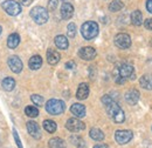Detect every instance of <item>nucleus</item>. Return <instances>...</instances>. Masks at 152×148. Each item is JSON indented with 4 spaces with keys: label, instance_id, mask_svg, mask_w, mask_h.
Masks as SVG:
<instances>
[{
    "label": "nucleus",
    "instance_id": "nucleus-28",
    "mask_svg": "<svg viewBox=\"0 0 152 148\" xmlns=\"http://www.w3.org/2000/svg\"><path fill=\"white\" fill-rule=\"evenodd\" d=\"M70 141H72V144H73L74 146H76L77 148H84L86 147L84 140H83L82 138L77 136V135H73V136H70Z\"/></svg>",
    "mask_w": 152,
    "mask_h": 148
},
{
    "label": "nucleus",
    "instance_id": "nucleus-16",
    "mask_svg": "<svg viewBox=\"0 0 152 148\" xmlns=\"http://www.w3.org/2000/svg\"><path fill=\"white\" fill-rule=\"evenodd\" d=\"M88 95H89V86L83 82V84H81V85L78 86V88H77L76 98H77L78 100H84V99L88 98Z\"/></svg>",
    "mask_w": 152,
    "mask_h": 148
},
{
    "label": "nucleus",
    "instance_id": "nucleus-35",
    "mask_svg": "<svg viewBox=\"0 0 152 148\" xmlns=\"http://www.w3.org/2000/svg\"><path fill=\"white\" fill-rule=\"evenodd\" d=\"M18 1H19L20 5H22V6H29L33 2V0H18Z\"/></svg>",
    "mask_w": 152,
    "mask_h": 148
},
{
    "label": "nucleus",
    "instance_id": "nucleus-21",
    "mask_svg": "<svg viewBox=\"0 0 152 148\" xmlns=\"http://www.w3.org/2000/svg\"><path fill=\"white\" fill-rule=\"evenodd\" d=\"M20 44V37L19 34L17 33H12L8 39H7V46L11 48V50H14L18 47V45Z\"/></svg>",
    "mask_w": 152,
    "mask_h": 148
},
{
    "label": "nucleus",
    "instance_id": "nucleus-32",
    "mask_svg": "<svg viewBox=\"0 0 152 148\" xmlns=\"http://www.w3.org/2000/svg\"><path fill=\"white\" fill-rule=\"evenodd\" d=\"M58 5V0H49L48 2V10L49 11H55Z\"/></svg>",
    "mask_w": 152,
    "mask_h": 148
},
{
    "label": "nucleus",
    "instance_id": "nucleus-29",
    "mask_svg": "<svg viewBox=\"0 0 152 148\" xmlns=\"http://www.w3.org/2000/svg\"><path fill=\"white\" fill-rule=\"evenodd\" d=\"M25 113L29 118H37L39 115V110L37 107H34V106H27L25 108Z\"/></svg>",
    "mask_w": 152,
    "mask_h": 148
},
{
    "label": "nucleus",
    "instance_id": "nucleus-25",
    "mask_svg": "<svg viewBox=\"0 0 152 148\" xmlns=\"http://www.w3.org/2000/svg\"><path fill=\"white\" fill-rule=\"evenodd\" d=\"M50 148H66V142L60 138H53L48 142Z\"/></svg>",
    "mask_w": 152,
    "mask_h": 148
},
{
    "label": "nucleus",
    "instance_id": "nucleus-39",
    "mask_svg": "<svg viewBox=\"0 0 152 148\" xmlns=\"http://www.w3.org/2000/svg\"><path fill=\"white\" fill-rule=\"evenodd\" d=\"M0 34H1V26H0Z\"/></svg>",
    "mask_w": 152,
    "mask_h": 148
},
{
    "label": "nucleus",
    "instance_id": "nucleus-18",
    "mask_svg": "<svg viewBox=\"0 0 152 148\" xmlns=\"http://www.w3.org/2000/svg\"><path fill=\"white\" fill-rule=\"evenodd\" d=\"M70 112L76 118H83L86 115V107L84 105H81V104H74L70 107Z\"/></svg>",
    "mask_w": 152,
    "mask_h": 148
},
{
    "label": "nucleus",
    "instance_id": "nucleus-37",
    "mask_svg": "<svg viewBox=\"0 0 152 148\" xmlns=\"http://www.w3.org/2000/svg\"><path fill=\"white\" fill-rule=\"evenodd\" d=\"M146 8L150 13H152V0H146Z\"/></svg>",
    "mask_w": 152,
    "mask_h": 148
},
{
    "label": "nucleus",
    "instance_id": "nucleus-19",
    "mask_svg": "<svg viewBox=\"0 0 152 148\" xmlns=\"http://www.w3.org/2000/svg\"><path fill=\"white\" fill-rule=\"evenodd\" d=\"M28 65H29V68H31V70L37 71V70H39V68L42 66V58L40 56H33L29 59Z\"/></svg>",
    "mask_w": 152,
    "mask_h": 148
},
{
    "label": "nucleus",
    "instance_id": "nucleus-36",
    "mask_svg": "<svg viewBox=\"0 0 152 148\" xmlns=\"http://www.w3.org/2000/svg\"><path fill=\"white\" fill-rule=\"evenodd\" d=\"M66 67H67L68 70H73V68L75 67V62H74V61H68V62L66 64Z\"/></svg>",
    "mask_w": 152,
    "mask_h": 148
},
{
    "label": "nucleus",
    "instance_id": "nucleus-33",
    "mask_svg": "<svg viewBox=\"0 0 152 148\" xmlns=\"http://www.w3.org/2000/svg\"><path fill=\"white\" fill-rule=\"evenodd\" d=\"M13 136H14V140H15V142H17V146L19 148H23V146L21 145V141H20V138H19V135H18V132L15 130H13Z\"/></svg>",
    "mask_w": 152,
    "mask_h": 148
},
{
    "label": "nucleus",
    "instance_id": "nucleus-27",
    "mask_svg": "<svg viewBox=\"0 0 152 148\" xmlns=\"http://www.w3.org/2000/svg\"><path fill=\"white\" fill-rule=\"evenodd\" d=\"M43 128L47 130L48 133H54L56 130L57 126L56 124L54 121H52V120H45L43 121Z\"/></svg>",
    "mask_w": 152,
    "mask_h": 148
},
{
    "label": "nucleus",
    "instance_id": "nucleus-14",
    "mask_svg": "<svg viewBox=\"0 0 152 148\" xmlns=\"http://www.w3.org/2000/svg\"><path fill=\"white\" fill-rule=\"evenodd\" d=\"M139 100V92L137 90H130L125 93V101L129 105H136Z\"/></svg>",
    "mask_w": 152,
    "mask_h": 148
},
{
    "label": "nucleus",
    "instance_id": "nucleus-5",
    "mask_svg": "<svg viewBox=\"0 0 152 148\" xmlns=\"http://www.w3.org/2000/svg\"><path fill=\"white\" fill-rule=\"evenodd\" d=\"M31 17H32V19H33L37 24H39V25L46 24L48 18H49L48 11H47L46 8H43V7H41V6H37V7H34V8L31 11Z\"/></svg>",
    "mask_w": 152,
    "mask_h": 148
},
{
    "label": "nucleus",
    "instance_id": "nucleus-13",
    "mask_svg": "<svg viewBox=\"0 0 152 148\" xmlns=\"http://www.w3.org/2000/svg\"><path fill=\"white\" fill-rule=\"evenodd\" d=\"M27 130L29 135H32L34 139H40L41 138V130L39 125L34 121H28L27 122Z\"/></svg>",
    "mask_w": 152,
    "mask_h": 148
},
{
    "label": "nucleus",
    "instance_id": "nucleus-1",
    "mask_svg": "<svg viewBox=\"0 0 152 148\" xmlns=\"http://www.w3.org/2000/svg\"><path fill=\"white\" fill-rule=\"evenodd\" d=\"M104 106H105V110H107L108 115L114 120L116 124H122V122H124V120H125V114H124L123 110L119 107V105H118L116 101H114V99H113L111 101H109L108 104H105Z\"/></svg>",
    "mask_w": 152,
    "mask_h": 148
},
{
    "label": "nucleus",
    "instance_id": "nucleus-6",
    "mask_svg": "<svg viewBox=\"0 0 152 148\" xmlns=\"http://www.w3.org/2000/svg\"><path fill=\"white\" fill-rule=\"evenodd\" d=\"M1 7L10 16H18L21 12V5L14 0H5L1 4Z\"/></svg>",
    "mask_w": 152,
    "mask_h": 148
},
{
    "label": "nucleus",
    "instance_id": "nucleus-10",
    "mask_svg": "<svg viewBox=\"0 0 152 148\" xmlns=\"http://www.w3.org/2000/svg\"><path fill=\"white\" fill-rule=\"evenodd\" d=\"M8 67L11 68L12 72H14V73H20V72L22 71L23 65H22V61L20 60L19 56H10V59H8Z\"/></svg>",
    "mask_w": 152,
    "mask_h": 148
},
{
    "label": "nucleus",
    "instance_id": "nucleus-17",
    "mask_svg": "<svg viewBox=\"0 0 152 148\" xmlns=\"http://www.w3.org/2000/svg\"><path fill=\"white\" fill-rule=\"evenodd\" d=\"M139 85H140L144 90L152 91V74H144L143 76H140V79H139Z\"/></svg>",
    "mask_w": 152,
    "mask_h": 148
},
{
    "label": "nucleus",
    "instance_id": "nucleus-15",
    "mask_svg": "<svg viewBox=\"0 0 152 148\" xmlns=\"http://www.w3.org/2000/svg\"><path fill=\"white\" fill-rule=\"evenodd\" d=\"M60 59H61V56L57 51L53 50V48H49L47 51V61L49 65H56L60 61Z\"/></svg>",
    "mask_w": 152,
    "mask_h": 148
},
{
    "label": "nucleus",
    "instance_id": "nucleus-7",
    "mask_svg": "<svg viewBox=\"0 0 152 148\" xmlns=\"http://www.w3.org/2000/svg\"><path fill=\"white\" fill-rule=\"evenodd\" d=\"M115 45L121 50H126L131 46V38L126 33H119L115 37Z\"/></svg>",
    "mask_w": 152,
    "mask_h": 148
},
{
    "label": "nucleus",
    "instance_id": "nucleus-22",
    "mask_svg": "<svg viewBox=\"0 0 152 148\" xmlns=\"http://www.w3.org/2000/svg\"><path fill=\"white\" fill-rule=\"evenodd\" d=\"M1 86H2V88H4L5 91L11 92V91H13L14 87H15V80H14L13 78H5V79L2 80V82H1Z\"/></svg>",
    "mask_w": 152,
    "mask_h": 148
},
{
    "label": "nucleus",
    "instance_id": "nucleus-34",
    "mask_svg": "<svg viewBox=\"0 0 152 148\" xmlns=\"http://www.w3.org/2000/svg\"><path fill=\"white\" fill-rule=\"evenodd\" d=\"M144 26H145V28H146V30H149V31H152V18L151 19H148V20H145V22H144Z\"/></svg>",
    "mask_w": 152,
    "mask_h": 148
},
{
    "label": "nucleus",
    "instance_id": "nucleus-11",
    "mask_svg": "<svg viewBox=\"0 0 152 148\" xmlns=\"http://www.w3.org/2000/svg\"><path fill=\"white\" fill-rule=\"evenodd\" d=\"M96 51L95 48L90 47V46H86V47H82L80 51H78V56L81 59L83 60H93L96 58Z\"/></svg>",
    "mask_w": 152,
    "mask_h": 148
},
{
    "label": "nucleus",
    "instance_id": "nucleus-30",
    "mask_svg": "<svg viewBox=\"0 0 152 148\" xmlns=\"http://www.w3.org/2000/svg\"><path fill=\"white\" fill-rule=\"evenodd\" d=\"M31 100H32L33 104L37 105V106H42V105H43V98H42L41 95H39V94H33V95L31 96Z\"/></svg>",
    "mask_w": 152,
    "mask_h": 148
},
{
    "label": "nucleus",
    "instance_id": "nucleus-2",
    "mask_svg": "<svg viewBox=\"0 0 152 148\" xmlns=\"http://www.w3.org/2000/svg\"><path fill=\"white\" fill-rule=\"evenodd\" d=\"M114 74H115V78H116V82H117V84H124L128 78H130V76L132 78V75H133L132 65L124 62V64H122L121 66H118V67L115 70Z\"/></svg>",
    "mask_w": 152,
    "mask_h": 148
},
{
    "label": "nucleus",
    "instance_id": "nucleus-20",
    "mask_svg": "<svg viewBox=\"0 0 152 148\" xmlns=\"http://www.w3.org/2000/svg\"><path fill=\"white\" fill-rule=\"evenodd\" d=\"M54 41H55L56 47L60 50H67L68 46H69V41L64 36H57V37H55Z\"/></svg>",
    "mask_w": 152,
    "mask_h": 148
},
{
    "label": "nucleus",
    "instance_id": "nucleus-4",
    "mask_svg": "<svg viewBox=\"0 0 152 148\" xmlns=\"http://www.w3.org/2000/svg\"><path fill=\"white\" fill-rule=\"evenodd\" d=\"M66 110V105L63 101L57 99H50L46 104V111L52 115H60Z\"/></svg>",
    "mask_w": 152,
    "mask_h": 148
},
{
    "label": "nucleus",
    "instance_id": "nucleus-24",
    "mask_svg": "<svg viewBox=\"0 0 152 148\" xmlns=\"http://www.w3.org/2000/svg\"><path fill=\"white\" fill-rule=\"evenodd\" d=\"M90 138L95 141H102L104 139V133L99 128H91L90 130V133H89Z\"/></svg>",
    "mask_w": 152,
    "mask_h": 148
},
{
    "label": "nucleus",
    "instance_id": "nucleus-38",
    "mask_svg": "<svg viewBox=\"0 0 152 148\" xmlns=\"http://www.w3.org/2000/svg\"><path fill=\"white\" fill-rule=\"evenodd\" d=\"M94 148H108V146L104 145V144H98V145H95Z\"/></svg>",
    "mask_w": 152,
    "mask_h": 148
},
{
    "label": "nucleus",
    "instance_id": "nucleus-9",
    "mask_svg": "<svg viewBox=\"0 0 152 148\" xmlns=\"http://www.w3.org/2000/svg\"><path fill=\"white\" fill-rule=\"evenodd\" d=\"M66 127H67L68 130L76 133V132H81V130H84V128H86V125H84L81 120H78L77 118H72V119H69V120L67 121Z\"/></svg>",
    "mask_w": 152,
    "mask_h": 148
},
{
    "label": "nucleus",
    "instance_id": "nucleus-23",
    "mask_svg": "<svg viewBox=\"0 0 152 148\" xmlns=\"http://www.w3.org/2000/svg\"><path fill=\"white\" fill-rule=\"evenodd\" d=\"M131 22L134 26H140L143 24V14L140 11H133L131 13Z\"/></svg>",
    "mask_w": 152,
    "mask_h": 148
},
{
    "label": "nucleus",
    "instance_id": "nucleus-31",
    "mask_svg": "<svg viewBox=\"0 0 152 148\" xmlns=\"http://www.w3.org/2000/svg\"><path fill=\"white\" fill-rule=\"evenodd\" d=\"M67 33L69 38H74L76 36V25L74 22H70L67 27Z\"/></svg>",
    "mask_w": 152,
    "mask_h": 148
},
{
    "label": "nucleus",
    "instance_id": "nucleus-3",
    "mask_svg": "<svg viewBox=\"0 0 152 148\" xmlns=\"http://www.w3.org/2000/svg\"><path fill=\"white\" fill-rule=\"evenodd\" d=\"M81 33L86 40H93L98 36V25L95 21H87L82 25Z\"/></svg>",
    "mask_w": 152,
    "mask_h": 148
},
{
    "label": "nucleus",
    "instance_id": "nucleus-8",
    "mask_svg": "<svg viewBox=\"0 0 152 148\" xmlns=\"http://www.w3.org/2000/svg\"><path fill=\"white\" fill-rule=\"evenodd\" d=\"M133 134L131 130H117L115 133V140L117 141V144L119 145H125L128 142L131 141Z\"/></svg>",
    "mask_w": 152,
    "mask_h": 148
},
{
    "label": "nucleus",
    "instance_id": "nucleus-26",
    "mask_svg": "<svg viewBox=\"0 0 152 148\" xmlns=\"http://www.w3.org/2000/svg\"><path fill=\"white\" fill-rule=\"evenodd\" d=\"M123 7H124V4H123L121 0H114V1H111L110 5H109V10H110L111 12H118V11H121Z\"/></svg>",
    "mask_w": 152,
    "mask_h": 148
},
{
    "label": "nucleus",
    "instance_id": "nucleus-12",
    "mask_svg": "<svg viewBox=\"0 0 152 148\" xmlns=\"http://www.w3.org/2000/svg\"><path fill=\"white\" fill-rule=\"evenodd\" d=\"M74 14V7L69 2H63L61 6V17L64 20H68L73 17Z\"/></svg>",
    "mask_w": 152,
    "mask_h": 148
}]
</instances>
